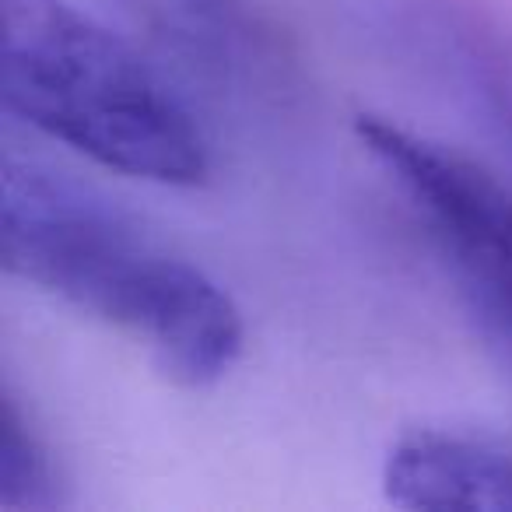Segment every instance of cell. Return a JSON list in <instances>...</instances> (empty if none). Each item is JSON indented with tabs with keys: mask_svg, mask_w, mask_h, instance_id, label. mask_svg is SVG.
<instances>
[{
	"mask_svg": "<svg viewBox=\"0 0 512 512\" xmlns=\"http://www.w3.org/2000/svg\"><path fill=\"white\" fill-rule=\"evenodd\" d=\"M0 95L8 113L102 169L162 186L211 172L190 109L71 0H0Z\"/></svg>",
	"mask_w": 512,
	"mask_h": 512,
	"instance_id": "7a4b0ae2",
	"label": "cell"
},
{
	"mask_svg": "<svg viewBox=\"0 0 512 512\" xmlns=\"http://www.w3.org/2000/svg\"><path fill=\"white\" fill-rule=\"evenodd\" d=\"M0 264L141 341L155 369L179 386H214L242 355V313L218 281L50 169L4 165Z\"/></svg>",
	"mask_w": 512,
	"mask_h": 512,
	"instance_id": "6da1fadb",
	"label": "cell"
},
{
	"mask_svg": "<svg viewBox=\"0 0 512 512\" xmlns=\"http://www.w3.org/2000/svg\"><path fill=\"white\" fill-rule=\"evenodd\" d=\"M481 337L488 341V348L498 355V362L505 365V372L512 376V320H498L488 323V327H477Z\"/></svg>",
	"mask_w": 512,
	"mask_h": 512,
	"instance_id": "8992f818",
	"label": "cell"
},
{
	"mask_svg": "<svg viewBox=\"0 0 512 512\" xmlns=\"http://www.w3.org/2000/svg\"><path fill=\"white\" fill-rule=\"evenodd\" d=\"M0 505L8 509H57L64 505L60 474L50 449L32 432L11 386L0 390Z\"/></svg>",
	"mask_w": 512,
	"mask_h": 512,
	"instance_id": "5b68a950",
	"label": "cell"
},
{
	"mask_svg": "<svg viewBox=\"0 0 512 512\" xmlns=\"http://www.w3.org/2000/svg\"><path fill=\"white\" fill-rule=\"evenodd\" d=\"M386 502L397 509L512 512V449L453 432H407L383 460Z\"/></svg>",
	"mask_w": 512,
	"mask_h": 512,
	"instance_id": "277c9868",
	"label": "cell"
},
{
	"mask_svg": "<svg viewBox=\"0 0 512 512\" xmlns=\"http://www.w3.org/2000/svg\"><path fill=\"white\" fill-rule=\"evenodd\" d=\"M355 137L439 242L477 327L512 320V193L477 162L386 116L362 113Z\"/></svg>",
	"mask_w": 512,
	"mask_h": 512,
	"instance_id": "3957f363",
	"label": "cell"
}]
</instances>
